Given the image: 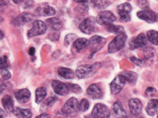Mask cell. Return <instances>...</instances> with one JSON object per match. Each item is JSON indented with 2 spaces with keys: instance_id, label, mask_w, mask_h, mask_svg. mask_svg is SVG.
I'll return each mask as SVG.
<instances>
[{
  "instance_id": "35",
  "label": "cell",
  "mask_w": 158,
  "mask_h": 118,
  "mask_svg": "<svg viewBox=\"0 0 158 118\" xmlns=\"http://www.w3.org/2000/svg\"><path fill=\"white\" fill-rule=\"evenodd\" d=\"M1 69L0 73H1L2 77L4 80H7L10 78L11 74L6 69Z\"/></svg>"
},
{
  "instance_id": "3",
  "label": "cell",
  "mask_w": 158,
  "mask_h": 118,
  "mask_svg": "<svg viewBox=\"0 0 158 118\" xmlns=\"http://www.w3.org/2000/svg\"><path fill=\"white\" fill-rule=\"evenodd\" d=\"M116 17L109 10H104L98 13L96 18V22L100 25H108L116 21Z\"/></svg>"
},
{
  "instance_id": "23",
  "label": "cell",
  "mask_w": 158,
  "mask_h": 118,
  "mask_svg": "<svg viewBox=\"0 0 158 118\" xmlns=\"http://www.w3.org/2000/svg\"><path fill=\"white\" fill-rule=\"evenodd\" d=\"M47 25L51 28V29L58 31L62 29L63 27V23L61 20L57 18H50L47 20Z\"/></svg>"
},
{
  "instance_id": "5",
  "label": "cell",
  "mask_w": 158,
  "mask_h": 118,
  "mask_svg": "<svg viewBox=\"0 0 158 118\" xmlns=\"http://www.w3.org/2000/svg\"><path fill=\"white\" fill-rule=\"evenodd\" d=\"M132 11V6L128 3H122L117 6V12L121 22L127 23L131 21L130 13Z\"/></svg>"
},
{
  "instance_id": "11",
  "label": "cell",
  "mask_w": 158,
  "mask_h": 118,
  "mask_svg": "<svg viewBox=\"0 0 158 118\" xmlns=\"http://www.w3.org/2000/svg\"><path fill=\"white\" fill-rule=\"evenodd\" d=\"M95 21L96 20L92 17L85 19L79 26V29L85 34H91L95 31Z\"/></svg>"
},
{
  "instance_id": "14",
  "label": "cell",
  "mask_w": 158,
  "mask_h": 118,
  "mask_svg": "<svg viewBox=\"0 0 158 118\" xmlns=\"http://www.w3.org/2000/svg\"><path fill=\"white\" fill-rule=\"evenodd\" d=\"M128 107L130 108L131 114L135 116H139L142 112L143 104L141 100L139 99H131L128 101Z\"/></svg>"
},
{
  "instance_id": "13",
  "label": "cell",
  "mask_w": 158,
  "mask_h": 118,
  "mask_svg": "<svg viewBox=\"0 0 158 118\" xmlns=\"http://www.w3.org/2000/svg\"><path fill=\"white\" fill-rule=\"evenodd\" d=\"M52 87L54 93L60 96L67 95L70 91L68 84L58 80H53L52 82Z\"/></svg>"
},
{
  "instance_id": "7",
  "label": "cell",
  "mask_w": 158,
  "mask_h": 118,
  "mask_svg": "<svg viewBox=\"0 0 158 118\" xmlns=\"http://www.w3.org/2000/svg\"><path fill=\"white\" fill-rule=\"evenodd\" d=\"M127 80L121 74L118 75L110 83V91L112 94H118L123 89L126 84Z\"/></svg>"
},
{
  "instance_id": "45",
  "label": "cell",
  "mask_w": 158,
  "mask_h": 118,
  "mask_svg": "<svg viewBox=\"0 0 158 118\" xmlns=\"http://www.w3.org/2000/svg\"><path fill=\"white\" fill-rule=\"evenodd\" d=\"M74 1L80 3H85L88 2V0H74Z\"/></svg>"
},
{
  "instance_id": "2",
  "label": "cell",
  "mask_w": 158,
  "mask_h": 118,
  "mask_svg": "<svg viewBox=\"0 0 158 118\" xmlns=\"http://www.w3.org/2000/svg\"><path fill=\"white\" fill-rule=\"evenodd\" d=\"M127 39V36L124 32L119 33L110 43L108 46V52L114 53L121 50L125 46Z\"/></svg>"
},
{
  "instance_id": "16",
  "label": "cell",
  "mask_w": 158,
  "mask_h": 118,
  "mask_svg": "<svg viewBox=\"0 0 158 118\" xmlns=\"http://www.w3.org/2000/svg\"><path fill=\"white\" fill-rule=\"evenodd\" d=\"M33 18L34 16L32 14L29 13H23L14 19L12 23L16 26H21L31 21Z\"/></svg>"
},
{
  "instance_id": "12",
  "label": "cell",
  "mask_w": 158,
  "mask_h": 118,
  "mask_svg": "<svg viewBox=\"0 0 158 118\" xmlns=\"http://www.w3.org/2000/svg\"><path fill=\"white\" fill-rule=\"evenodd\" d=\"M148 43V39L144 33H140L138 36L132 39L130 42V48L134 50L138 48H141L145 46Z\"/></svg>"
},
{
  "instance_id": "40",
  "label": "cell",
  "mask_w": 158,
  "mask_h": 118,
  "mask_svg": "<svg viewBox=\"0 0 158 118\" xmlns=\"http://www.w3.org/2000/svg\"><path fill=\"white\" fill-rule=\"evenodd\" d=\"M130 59L133 62V63L135 64L136 66H141L143 64V62L142 60H141L139 59H138V58H136L135 57H131L130 58Z\"/></svg>"
},
{
  "instance_id": "29",
  "label": "cell",
  "mask_w": 158,
  "mask_h": 118,
  "mask_svg": "<svg viewBox=\"0 0 158 118\" xmlns=\"http://www.w3.org/2000/svg\"><path fill=\"white\" fill-rule=\"evenodd\" d=\"M147 37L150 43L156 46H158V32L152 30L147 32Z\"/></svg>"
},
{
  "instance_id": "28",
  "label": "cell",
  "mask_w": 158,
  "mask_h": 118,
  "mask_svg": "<svg viewBox=\"0 0 158 118\" xmlns=\"http://www.w3.org/2000/svg\"><path fill=\"white\" fill-rule=\"evenodd\" d=\"M93 4L96 9L103 10L108 7L110 5V2L109 0H93Z\"/></svg>"
},
{
  "instance_id": "37",
  "label": "cell",
  "mask_w": 158,
  "mask_h": 118,
  "mask_svg": "<svg viewBox=\"0 0 158 118\" xmlns=\"http://www.w3.org/2000/svg\"><path fill=\"white\" fill-rule=\"evenodd\" d=\"M8 67V63H7V57L5 55L1 57V65H0V69H6Z\"/></svg>"
},
{
  "instance_id": "24",
  "label": "cell",
  "mask_w": 158,
  "mask_h": 118,
  "mask_svg": "<svg viewBox=\"0 0 158 118\" xmlns=\"http://www.w3.org/2000/svg\"><path fill=\"white\" fill-rule=\"evenodd\" d=\"M89 46V40L85 38H80L76 39L74 43V47L77 51H81Z\"/></svg>"
},
{
  "instance_id": "17",
  "label": "cell",
  "mask_w": 158,
  "mask_h": 118,
  "mask_svg": "<svg viewBox=\"0 0 158 118\" xmlns=\"http://www.w3.org/2000/svg\"><path fill=\"white\" fill-rule=\"evenodd\" d=\"M31 92L27 89H22L14 93L16 100L20 103H25L31 98Z\"/></svg>"
},
{
  "instance_id": "22",
  "label": "cell",
  "mask_w": 158,
  "mask_h": 118,
  "mask_svg": "<svg viewBox=\"0 0 158 118\" xmlns=\"http://www.w3.org/2000/svg\"><path fill=\"white\" fill-rule=\"evenodd\" d=\"M120 74L123 75L125 78L126 79L127 82L131 85H135L136 82H137L138 76L134 72L132 71H124L121 72Z\"/></svg>"
},
{
  "instance_id": "33",
  "label": "cell",
  "mask_w": 158,
  "mask_h": 118,
  "mask_svg": "<svg viewBox=\"0 0 158 118\" xmlns=\"http://www.w3.org/2000/svg\"><path fill=\"white\" fill-rule=\"evenodd\" d=\"M57 101H58V98H57V97H49V98L47 99L44 102V105L46 107H51Z\"/></svg>"
},
{
  "instance_id": "48",
  "label": "cell",
  "mask_w": 158,
  "mask_h": 118,
  "mask_svg": "<svg viewBox=\"0 0 158 118\" xmlns=\"http://www.w3.org/2000/svg\"><path fill=\"white\" fill-rule=\"evenodd\" d=\"M1 36H2L1 39H3V37H4V34H3V31H2V30L1 31Z\"/></svg>"
},
{
  "instance_id": "6",
  "label": "cell",
  "mask_w": 158,
  "mask_h": 118,
  "mask_svg": "<svg viewBox=\"0 0 158 118\" xmlns=\"http://www.w3.org/2000/svg\"><path fill=\"white\" fill-rule=\"evenodd\" d=\"M106 40L105 38L99 36H94L89 40V46L91 50V57L93 56L96 52L102 50V48L106 44Z\"/></svg>"
},
{
  "instance_id": "8",
  "label": "cell",
  "mask_w": 158,
  "mask_h": 118,
  "mask_svg": "<svg viewBox=\"0 0 158 118\" xmlns=\"http://www.w3.org/2000/svg\"><path fill=\"white\" fill-rule=\"evenodd\" d=\"M79 110V103L76 98H71L61 108V112L65 116H71Z\"/></svg>"
},
{
  "instance_id": "25",
  "label": "cell",
  "mask_w": 158,
  "mask_h": 118,
  "mask_svg": "<svg viewBox=\"0 0 158 118\" xmlns=\"http://www.w3.org/2000/svg\"><path fill=\"white\" fill-rule=\"evenodd\" d=\"M57 72L60 76L65 79H73L75 77L74 72L69 68L60 67Z\"/></svg>"
},
{
  "instance_id": "32",
  "label": "cell",
  "mask_w": 158,
  "mask_h": 118,
  "mask_svg": "<svg viewBox=\"0 0 158 118\" xmlns=\"http://www.w3.org/2000/svg\"><path fill=\"white\" fill-rule=\"evenodd\" d=\"M77 36L74 33H70L64 38V44L66 46H68L70 43H72L74 41V40L76 39Z\"/></svg>"
},
{
  "instance_id": "38",
  "label": "cell",
  "mask_w": 158,
  "mask_h": 118,
  "mask_svg": "<svg viewBox=\"0 0 158 118\" xmlns=\"http://www.w3.org/2000/svg\"><path fill=\"white\" fill-rule=\"evenodd\" d=\"M60 38V33L57 32H52V33H50L48 36V39L52 40V41H55V40H57Z\"/></svg>"
},
{
  "instance_id": "19",
  "label": "cell",
  "mask_w": 158,
  "mask_h": 118,
  "mask_svg": "<svg viewBox=\"0 0 158 118\" xmlns=\"http://www.w3.org/2000/svg\"><path fill=\"white\" fill-rule=\"evenodd\" d=\"M2 103L5 110H6L8 112H12L14 108V101L10 96L8 94L5 95L2 99Z\"/></svg>"
},
{
  "instance_id": "21",
  "label": "cell",
  "mask_w": 158,
  "mask_h": 118,
  "mask_svg": "<svg viewBox=\"0 0 158 118\" xmlns=\"http://www.w3.org/2000/svg\"><path fill=\"white\" fill-rule=\"evenodd\" d=\"M12 113L18 117L22 118H29L32 117V113L30 109H24L19 107L14 108Z\"/></svg>"
},
{
  "instance_id": "34",
  "label": "cell",
  "mask_w": 158,
  "mask_h": 118,
  "mask_svg": "<svg viewBox=\"0 0 158 118\" xmlns=\"http://www.w3.org/2000/svg\"><path fill=\"white\" fill-rule=\"evenodd\" d=\"M69 87L70 91H72V92H73L76 94H80L82 92L81 88L80 87V86H79L78 85L76 84H69Z\"/></svg>"
},
{
  "instance_id": "47",
  "label": "cell",
  "mask_w": 158,
  "mask_h": 118,
  "mask_svg": "<svg viewBox=\"0 0 158 118\" xmlns=\"http://www.w3.org/2000/svg\"><path fill=\"white\" fill-rule=\"evenodd\" d=\"M12 1L15 3H16V4H18V3H21L23 2V0H12Z\"/></svg>"
},
{
  "instance_id": "41",
  "label": "cell",
  "mask_w": 158,
  "mask_h": 118,
  "mask_svg": "<svg viewBox=\"0 0 158 118\" xmlns=\"http://www.w3.org/2000/svg\"><path fill=\"white\" fill-rule=\"evenodd\" d=\"M149 49H150V48H147L146 51H147V53H145V57H146V58H147V59H148V58H150V57H151L152 56H153V55H154V53H153L154 49H152V48H150V50H149Z\"/></svg>"
},
{
  "instance_id": "10",
  "label": "cell",
  "mask_w": 158,
  "mask_h": 118,
  "mask_svg": "<svg viewBox=\"0 0 158 118\" xmlns=\"http://www.w3.org/2000/svg\"><path fill=\"white\" fill-rule=\"evenodd\" d=\"M137 16L141 20L145 21L147 23L152 24L157 21L158 19L157 13L152 10L148 9L143 10L137 13Z\"/></svg>"
},
{
  "instance_id": "1",
  "label": "cell",
  "mask_w": 158,
  "mask_h": 118,
  "mask_svg": "<svg viewBox=\"0 0 158 118\" xmlns=\"http://www.w3.org/2000/svg\"><path fill=\"white\" fill-rule=\"evenodd\" d=\"M102 67L100 62H96L93 64H85L79 66L76 70V74L79 78L84 79L91 77Z\"/></svg>"
},
{
  "instance_id": "30",
  "label": "cell",
  "mask_w": 158,
  "mask_h": 118,
  "mask_svg": "<svg viewBox=\"0 0 158 118\" xmlns=\"http://www.w3.org/2000/svg\"><path fill=\"white\" fill-rule=\"evenodd\" d=\"M107 31L110 33H121L124 32V29L123 27L121 26H117L113 24H110L107 25Z\"/></svg>"
},
{
  "instance_id": "42",
  "label": "cell",
  "mask_w": 158,
  "mask_h": 118,
  "mask_svg": "<svg viewBox=\"0 0 158 118\" xmlns=\"http://www.w3.org/2000/svg\"><path fill=\"white\" fill-rule=\"evenodd\" d=\"M32 4H33L32 0H25V5L26 6V7L32 6Z\"/></svg>"
},
{
  "instance_id": "36",
  "label": "cell",
  "mask_w": 158,
  "mask_h": 118,
  "mask_svg": "<svg viewBox=\"0 0 158 118\" xmlns=\"http://www.w3.org/2000/svg\"><path fill=\"white\" fill-rule=\"evenodd\" d=\"M138 5L139 6L140 8L143 9L145 10L148 9V8H149V4L147 0H138Z\"/></svg>"
},
{
  "instance_id": "43",
  "label": "cell",
  "mask_w": 158,
  "mask_h": 118,
  "mask_svg": "<svg viewBox=\"0 0 158 118\" xmlns=\"http://www.w3.org/2000/svg\"><path fill=\"white\" fill-rule=\"evenodd\" d=\"M35 48L34 47H31L29 49V52L28 53H29V55H31V56H34L35 54Z\"/></svg>"
},
{
  "instance_id": "15",
  "label": "cell",
  "mask_w": 158,
  "mask_h": 118,
  "mask_svg": "<svg viewBox=\"0 0 158 118\" xmlns=\"http://www.w3.org/2000/svg\"><path fill=\"white\" fill-rule=\"evenodd\" d=\"M35 12L39 16H51L55 14L56 11L52 6H50L47 3H43L40 5L38 7L35 9Z\"/></svg>"
},
{
  "instance_id": "20",
  "label": "cell",
  "mask_w": 158,
  "mask_h": 118,
  "mask_svg": "<svg viewBox=\"0 0 158 118\" xmlns=\"http://www.w3.org/2000/svg\"><path fill=\"white\" fill-rule=\"evenodd\" d=\"M146 111L149 116H155L158 112V100H150L146 107Z\"/></svg>"
},
{
  "instance_id": "39",
  "label": "cell",
  "mask_w": 158,
  "mask_h": 118,
  "mask_svg": "<svg viewBox=\"0 0 158 118\" xmlns=\"http://www.w3.org/2000/svg\"><path fill=\"white\" fill-rule=\"evenodd\" d=\"M157 93V90L153 87H148L145 91V94L147 96H152Z\"/></svg>"
},
{
  "instance_id": "46",
  "label": "cell",
  "mask_w": 158,
  "mask_h": 118,
  "mask_svg": "<svg viewBox=\"0 0 158 118\" xmlns=\"http://www.w3.org/2000/svg\"><path fill=\"white\" fill-rule=\"evenodd\" d=\"M9 0H1V3L2 5H6L7 3H9Z\"/></svg>"
},
{
  "instance_id": "44",
  "label": "cell",
  "mask_w": 158,
  "mask_h": 118,
  "mask_svg": "<svg viewBox=\"0 0 158 118\" xmlns=\"http://www.w3.org/2000/svg\"><path fill=\"white\" fill-rule=\"evenodd\" d=\"M38 118H40V117H50V116L46 113H44V114H41V115H40L39 116L37 117Z\"/></svg>"
},
{
  "instance_id": "26",
  "label": "cell",
  "mask_w": 158,
  "mask_h": 118,
  "mask_svg": "<svg viewBox=\"0 0 158 118\" xmlns=\"http://www.w3.org/2000/svg\"><path fill=\"white\" fill-rule=\"evenodd\" d=\"M113 111L114 114H116L118 117H127V112L123 108L122 106L121 103L119 101H117L114 103L113 105Z\"/></svg>"
},
{
  "instance_id": "9",
  "label": "cell",
  "mask_w": 158,
  "mask_h": 118,
  "mask_svg": "<svg viewBox=\"0 0 158 118\" xmlns=\"http://www.w3.org/2000/svg\"><path fill=\"white\" fill-rule=\"evenodd\" d=\"M92 117L95 118L110 117V110L105 105L102 103H97L92 111Z\"/></svg>"
},
{
  "instance_id": "31",
  "label": "cell",
  "mask_w": 158,
  "mask_h": 118,
  "mask_svg": "<svg viewBox=\"0 0 158 118\" xmlns=\"http://www.w3.org/2000/svg\"><path fill=\"white\" fill-rule=\"evenodd\" d=\"M90 107V103L87 99H83L81 100V102L79 104V110L81 112H86L87 110H89Z\"/></svg>"
},
{
  "instance_id": "18",
  "label": "cell",
  "mask_w": 158,
  "mask_h": 118,
  "mask_svg": "<svg viewBox=\"0 0 158 118\" xmlns=\"http://www.w3.org/2000/svg\"><path fill=\"white\" fill-rule=\"evenodd\" d=\"M87 93L92 99H99L102 97V89L97 84H92L88 89Z\"/></svg>"
},
{
  "instance_id": "49",
  "label": "cell",
  "mask_w": 158,
  "mask_h": 118,
  "mask_svg": "<svg viewBox=\"0 0 158 118\" xmlns=\"http://www.w3.org/2000/svg\"><path fill=\"white\" fill-rule=\"evenodd\" d=\"M157 117H158V114H157Z\"/></svg>"
},
{
  "instance_id": "4",
  "label": "cell",
  "mask_w": 158,
  "mask_h": 118,
  "mask_svg": "<svg viewBox=\"0 0 158 118\" xmlns=\"http://www.w3.org/2000/svg\"><path fill=\"white\" fill-rule=\"evenodd\" d=\"M47 31V25L40 20H36L33 23L32 28L27 33L28 37H33L44 34Z\"/></svg>"
},
{
  "instance_id": "27",
  "label": "cell",
  "mask_w": 158,
  "mask_h": 118,
  "mask_svg": "<svg viewBox=\"0 0 158 118\" xmlns=\"http://www.w3.org/2000/svg\"><path fill=\"white\" fill-rule=\"evenodd\" d=\"M47 96L46 89L44 87H40L35 91V103L39 104L44 100Z\"/></svg>"
}]
</instances>
